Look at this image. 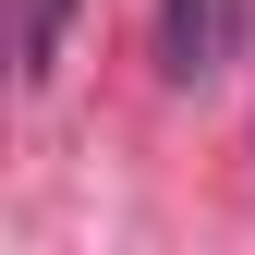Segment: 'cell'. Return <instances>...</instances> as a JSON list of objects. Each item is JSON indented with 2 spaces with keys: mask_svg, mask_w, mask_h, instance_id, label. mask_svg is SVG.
<instances>
[{
  "mask_svg": "<svg viewBox=\"0 0 255 255\" xmlns=\"http://www.w3.org/2000/svg\"><path fill=\"white\" fill-rule=\"evenodd\" d=\"M61 37H73V0H12V73L24 85L61 73Z\"/></svg>",
  "mask_w": 255,
  "mask_h": 255,
  "instance_id": "7a4b0ae2",
  "label": "cell"
},
{
  "mask_svg": "<svg viewBox=\"0 0 255 255\" xmlns=\"http://www.w3.org/2000/svg\"><path fill=\"white\" fill-rule=\"evenodd\" d=\"M243 49V0H158V73L170 85H219Z\"/></svg>",
  "mask_w": 255,
  "mask_h": 255,
  "instance_id": "6da1fadb",
  "label": "cell"
}]
</instances>
